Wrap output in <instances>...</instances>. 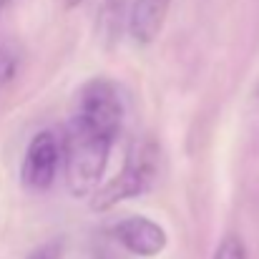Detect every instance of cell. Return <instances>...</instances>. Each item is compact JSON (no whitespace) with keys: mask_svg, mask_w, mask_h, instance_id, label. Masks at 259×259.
Masks as SVG:
<instances>
[{"mask_svg":"<svg viewBox=\"0 0 259 259\" xmlns=\"http://www.w3.org/2000/svg\"><path fill=\"white\" fill-rule=\"evenodd\" d=\"M111 141L93 136L81 123H73L63 141V166L68 176V186L76 196H88L98 184L108 161Z\"/></svg>","mask_w":259,"mask_h":259,"instance_id":"obj_1","label":"cell"},{"mask_svg":"<svg viewBox=\"0 0 259 259\" xmlns=\"http://www.w3.org/2000/svg\"><path fill=\"white\" fill-rule=\"evenodd\" d=\"M156 174V149L151 144H139L131 149L118 176H113L103 189L96 191L91 206L96 211H108L123 199H134L146 191Z\"/></svg>","mask_w":259,"mask_h":259,"instance_id":"obj_2","label":"cell"},{"mask_svg":"<svg viewBox=\"0 0 259 259\" xmlns=\"http://www.w3.org/2000/svg\"><path fill=\"white\" fill-rule=\"evenodd\" d=\"M76 123H81L93 136H101L113 144L123 123V106H121L118 91L111 81L93 78L83 86L81 98H78Z\"/></svg>","mask_w":259,"mask_h":259,"instance_id":"obj_3","label":"cell"},{"mask_svg":"<svg viewBox=\"0 0 259 259\" xmlns=\"http://www.w3.org/2000/svg\"><path fill=\"white\" fill-rule=\"evenodd\" d=\"M63 161V144L58 141L56 134L51 131H40L30 139L28 151H25V161H23V179L28 186L35 189H46L51 186L53 176L58 171Z\"/></svg>","mask_w":259,"mask_h":259,"instance_id":"obj_4","label":"cell"},{"mask_svg":"<svg viewBox=\"0 0 259 259\" xmlns=\"http://www.w3.org/2000/svg\"><path fill=\"white\" fill-rule=\"evenodd\" d=\"M113 237L128 252L139 257H156L166 249V232L149 217H126L113 224Z\"/></svg>","mask_w":259,"mask_h":259,"instance_id":"obj_5","label":"cell"},{"mask_svg":"<svg viewBox=\"0 0 259 259\" xmlns=\"http://www.w3.org/2000/svg\"><path fill=\"white\" fill-rule=\"evenodd\" d=\"M171 0H134L131 10H128V33L136 43L146 46L151 43L166 20Z\"/></svg>","mask_w":259,"mask_h":259,"instance_id":"obj_6","label":"cell"},{"mask_svg":"<svg viewBox=\"0 0 259 259\" xmlns=\"http://www.w3.org/2000/svg\"><path fill=\"white\" fill-rule=\"evenodd\" d=\"M18 71V51L13 46H0V88L13 81Z\"/></svg>","mask_w":259,"mask_h":259,"instance_id":"obj_7","label":"cell"},{"mask_svg":"<svg viewBox=\"0 0 259 259\" xmlns=\"http://www.w3.org/2000/svg\"><path fill=\"white\" fill-rule=\"evenodd\" d=\"M214 259H247V249H244L242 239L232 234V237H224L222 239V244L217 247Z\"/></svg>","mask_w":259,"mask_h":259,"instance_id":"obj_8","label":"cell"},{"mask_svg":"<svg viewBox=\"0 0 259 259\" xmlns=\"http://www.w3.org/2000/svg\"><path fill=\"white\" fill-rule=\"evenodd\" d=\"M63 254V244L61 242H48L43 247H38L35 252H30L28 259H61Z\"/></svg>","mask_w":259,"mask_h":259,"instance_id":"obj_9","label":"cell"},{"mask_svg":"<svg viewBox=\"0 0 259 259\" xmlns=\"http://www.w3.org/2000/svg\"><path fill=\"white\" fill-rule=\"evenodd\" d=\"M10 3H13V0H0V10H3V8H8Z\"/></svg>","mask_w":259,"mask_h":259,"instance_id":"obj_10","label":"cell"},{"mask_svg":"<svg viewBox=\"0 0 259 259\" xmlns=\"http://www.w3.org/2000/svg\"><path fill=\"white\" fill-rule=\"evenodd\" d=\"M76 3H78V0H68V5H76Z\"/></svg>","mask_w":259,"mask_h":259,"instance_id":"obj_11","label":"cell"}]
</instances>
